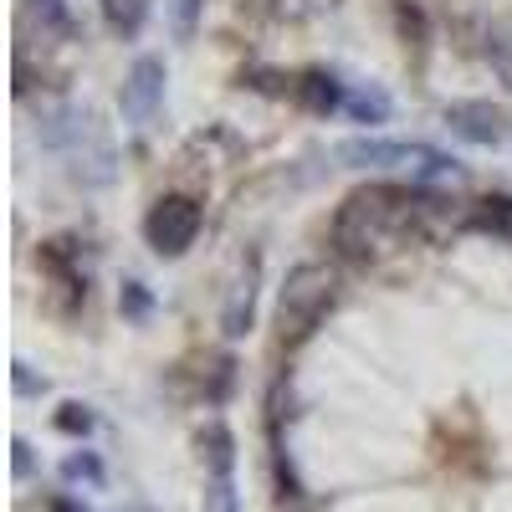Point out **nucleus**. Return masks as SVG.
Returning a JSON list of instances; mask_svg holds the SVG:
<instances>
[{
  "label": "nucleus",
  "mask_w": 512,
  "mask_h": 512,
  "mask_svg": "<svg viewBox=\"0 0 512 512\" xmlns=\"http://www.w3.org/2000/svg\"><path fill=\"white\" fill-rule=\"evenodd\" d=\"M436 195L425 190H405V185H369V190H354L344 205L333 210V226H328V241L344 262H384V256L405 251L415 236L431 231V216H436Z\"/></svg>",
  "instance_id": "obj_1"
},
{
  "label": "nucleus",
  "mask_w": 512,
  "mask_h": 512,
  "mask_svg": "<svg viewBox=\"0 0 512 512\" xmlns=\"http://www.w3.org/2000/svg\"><path fill=\"white\" fill-rule=\"evenodd\" d=\"M41 144L52 154H62L72 185L82 190H103L118 180V144H113V128L103 123L98 108L88 103H62L47 113L41 123Z\"/></svg>",
  "instance_id": "obj_2"
},
{
  "label": "nucleus",
  "mask_w": 512,
  "mask_h": 512,
  "mask_svg": "<svg viewBox=\"0 0 512 512\" xmlns=\"http://www.w3.org/2000/svg\"><path fill=\"white\" fill-rule=\"evenodd\" d=\"M333 303H338V272L328 262H297L282 277V292H277L282 344H303V338H313L318 323L333 313Z\"/></svg>",
  "instance_id": "obj_3"
},
{
  "label": "nucleus",
  "mask_w": 512,
  "mask_h": 512,
  "mask_svg": "<svg viewBox=\"0 0 512 512\" xmlns=\"http://www.w3.org/2000/svg\"><path fill=\"white\" fill-rule=\"evenodd\" d=\"M338 159L349 169H400L410 185H456L461 164L431 144H405V139H349L338 144Z\"/></svg>",
  "instance_id": "obj_4"
},
{
  "label": "nucleus",
  "mask_w": 512,
  "mask_h": 512,
  "mask_svg": "<svg viewBox=\"0 0 512 512\" xmlns=\"http://www.w3.org/2000/svg\"><path fill=\"white\" fill-rule=\"evenodd\" d=\"M205 216H200V205L190 195H164L154 200V210L144 216V241L154 246V256H164V262H175V256H185L200 236Z\"/></svg>",
  "instance_id": "obj_5"
},
{
  "label": "nucleus",
  "mask_w": 512,
  "mask_h": 512,
  "mask_svg": "<svg viewBox=\"0 0 512 512\" xmlns=\"http://www.w3.org/2000/svg\"><path fill=\"white\" fill-rule=\"evenodd\" d=\"M118 108L134 128H149L164 108V62L159 57H139L123 77V93H118Z\"/></svg>",
  "instance_id": "obj_6"
},
{
  "label": "nucleus",
  "mask_w": 512,
  "mask_h": 512,
  "mask_svg": "<svg viewBox=\"0 0 512 512\" xmlns=\"http://www.w3.org/2000/svg\"><path fill=\"white\" fill-rule=\"evenodd\" d=\"M446 128L456 139L477 144V149H492L502 144V108L482 103V98H466V103H446Z\"/></svg>",
  "instance_id": "obj_7"
},
{
  "label": "nucleus",
  "mask_w": 512,
  "mask_h": 512,
  "mask_svg": "<svg viewBox=\"0 0 512 512\" xmlns=\"http://www.w3.org/2000/svg\"><path fill=\"white\" fill-rule=\"evenodd\" d=\"M256 277H262V256H246L241 277L231 282V297L221 308V333L231 338V344H241V338L251 333V323H256Z\"/></svg>",
  "instance_id": "obj_8"
},
{
  "label": "nucleus",
  "mask_w": 512,
  "mask_h": 512,
  "mask_svg": "<svg viewBox=\"0 0 512 512\" xmlns=\"http://www.w3.org/2000/svg\"><path fill=\"white\" fill-rule=\"evenodd\" d=\"M41 267H47V277L72 297V303H82V297H88V272H82V262H77V251H72L67 236L41 241Z\"/></svg>",
  "instance_id": "obj_9"
},
{
  "label": "nucleus",
  "mask_w": 512,
  "mask_h": 512,
  "mask_svg": "<svg viewBox=\"0 0 512 512\" xmlns=\"http://www.w3.org/2000/svg\"><path fill=\"white\" fill-rule=\"evenodd\" d=\"M292 98L297 103H303L308 113H338V108H344L349 103V88H344V82H338L333 72H323V67H308V72H297V88H292Z\"/></svg>",
  "instance_id": "obj_10"
},
{
  "label": "nucleus",
  "mask_w": 512,
  "mask_h": 512,
  "mask_svg": "<svg viewBox=\"0 0 512 512\" xmlns=\"http://www.w3.org/2000/svg\"><path fill=\"white\" fill-rule=\"evenodd\" d=\"M241 134H236V128L231 123H205L200 128V134L185 144V154L190 159H200V164H231V159H241Z\"/></svg>",
  "instance_id": "obj_11"
},
{
  "label": "nucleus",
  "mask_w": 512,
  "mask_h": 512,
  "mask_svg": "<svg viewBox=\"0 0 512 512\" xmlns=\"http://www.w3.org/2000/svg\"><path fill=\"white\" fill-rule=\"evenodd\" d=\"M195 441H200V461H205L210 477H231L236 472V436H231L226 420H205Z\"/></svg>",
  "instance_id": "obj_12"
},
{
  "label": "nucleus",
  "mask_w": 512,
  "mask_h": 512,
  "mask_svg": "<svg viewBox=\"0 0 512 512\" xmlns=\"http://www.w3.org/2000/svg\"><path fill=\"white\" fill-rule=\"evenodd\" d=\"M344 113L364 128H379V123H390V93L374 88V82H359V88H349V103Z\"/></svg>",
  "instance_id": "obj_13"
},
{
  "label": "nucleus",
  "mask_w": 512,
  "mask_h": 512,
  "mask_svg": "<svg viewBox=\"0 0 512 512\" xmlns=\"http://www.w3.org/2000/svg\"><path fill=\"white\" fill-rule=\"evenodd\" d=\"M98 6H103L108 31L123 36V41H134L144 31V21H149V0H98Z\"/></svg>",
  "instance_id": "obj_14"
},
{
  "label": "nucleus",
  "mask_w": 512,
  "mask_h": 512,
  "mask_svg": "<svg viewBox=\"0 0 512 512\" xmlns=\"http://www.w3.org/2000/svg\"><path fill=\"white\" fill-rule=\"evenodd\" d=\"M466 221H472L477 231H492V236L512 241V195H487V200H477Z\"/></svg>",
  "instance_id": "obj_15"
},
{
  "label": "nucleus",
  "mask_w": 512,
  "mask_h": 512,
  "mask_svg": "<svg viewBox=\"0 0 512 512\" xmlns=\"http://www.w3.org/2000/svg\"><path fill=\"white\" fill-rule=\"evenodd\" d=\"M267 6V16H277V21H323V16H333L344 0H262Z\"/></svg>",
  "instance_id": "obj_16"
},
{
  "label": "nucleus",
  "mask_w": 512,
  "mask_h": 512,
  "mask_svg": "<svg viewBox=\"0 0 512 512\" xmlns=\"http://www.w3.org/2000/svg\"><path fill=\"white\" fill-rule=\"evenodd\" d=\"M26 11L36 16V26H41V31L72 36V11H67V0H26Z\"/></svg>",
  "instance_id": "obj_17"
},
{
  "label": "nucleus",
  "mask_w": 512,
  "mask_h": 512,
  "mask_svg": "<svg viewBox=\"0 0 512 512\" xmlns=\"http://www.w3.org/2000/svg\"><path fill=\"white\" fill-rule=\"evenodd\" d=\"M62 477H67V482H88V487H103V482H108L103 461H98L93 451H72V456L62 461Z\"/></svg>",
  "instance_id": "obj_18"
},
{
  "label": "nucleus",
  "mask_w": 512,
  "mask_h": 512,
  "mask_svg": "<svg viewBox=\"0 0 512 512\" xmlns=\"http://www.w3.org/2000/svg\"><path fill=\"white\" fill-rule=\"evenodd\" d=\"M52 425H57L62 436L82 441V436H93V425H98V420H93V410H88V405H77V400H67V405H62V410L52 415Z\"/></svg>",
  "instance_id": "obj_19"
},
{
  "label": "nucleus",
  "mask_w": 512,
  "mask_h": 512,
  "mask_svg": "<svg viewBox=\"0 0 512 512\" xmlns=\"http://www.w3.org/2000/svg\"><path fill=\"white\" fill-rule=\"evenodd\" d=\"M200 11H205V0H169V31H175V41H195Z\"/></svg>",
  "instance_id": "obj_20"
},
{
  "label": "nucleus",
  "mask_w": 512,
  "mask_h": 512,
  "mask_svg": "<svg viewBox=\"0 0 512 512\" xmlns=\"http://www.w3.org/2000/svg\"><path fill=\"white\" fill-rule=\"evenodd\" d=\"M118 313H123V318H134V323H144V318L154 313L149 287H144V282H123V292H118Z\"/></svg>",
  "instance_id": "obj_21"
},
{
  "label": "nucleus",
  "mask_w": 512,
  "mask_h": 512,
  "mask_svg": "<svg viewBox=\"0 0 512 512\" xmlns=\"http://www.w3.org/2000/svg\"><path fill=\"white\" fill-rule=\"evenodd\" d=\"M205 512H241V492L231 477H210L205 487Z\"/></svg>",
  "instance_id": "obj_22"
},
{
  "label": "nucleus",
  "mask_w": 512,
  "mask_h": 512,
  "mask_svg": "<svg viewBox=\"0 0 512 512\" xmlns=\"http://www.w3.org/2000/svg\"><path fill=\"white\" fill-rule=\"evenodd\" d=\"M272 466H277V487H282V497H287V502H297V497H303V482H297V472H292V461L282 456V446H277Z\"/></svg>",
  "instance_id": "obj_23"
},
{
  "label": "nucleus",
  "mask_w": 512,
  "mask_h": 512,
  "mask_svg": "<svg viewBox=\"0 0 512 512\" xmlns=\"http://www.w3.org/2000/svg\"><path fill=\"white\" fill-rule=\"evenodd\" d=\"M11 384H16V395H47V379H36V369H31L26 359H16Z\"/></svg>",
  "instance_id": "obj_24"
},
{
  "label": "nucleus",
  "mask_w": 512,
  "mask_h": 512,
  "mask_svg": "<svg viewBox=\"0 0 512 512\" xmlns=\"http://www.w3.org/2000/svg\"><path fill=\"white\" fill-rule=\"evenodd\" d=\"M11 466H16V482H26V477H31V446H26L21 436L11 441Z\"/></svg>",
  "instance_id": "obj_25"
},
{
  "label": "nucleus",
  "mask_w": 512,
  "mask_h": 512,
  "mask_svg": "<svg viewBox=\"0 0 512 512\" xmlns=\"http://www.w3.org/2000/svg\"><path fill=\"white\" fill-rule=\"evenodd\" d=\"M47 512H88V507H82L77 497H67V492H57V497L47 502Z\"/></svg>",
  "instance_id": "obj_26"
},
{
  "label": "nucleus",
  "mask_w": 512,
  "mask_h": 512,
  "mask_svg": "<svg viewBox=\"0 0 512 512\" xmlns=\"http://www.w3.org/2000/svg\"><path fill=\"white\" fill-rule=\"evenodd\" d=\"M123 512H149V507H123Z\"/></svg>",
  "instance_id": "obj_27"
}]
</instances>
